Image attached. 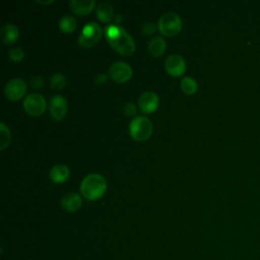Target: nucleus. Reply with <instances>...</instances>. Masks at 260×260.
<instances>
[{
    "label": "nucleus",
    "instance_id": "f257e3e1",
    "mask_svg": "<svg viewBox=\"0 0 260 260\" xmlns=\"http://www.w3.org/2000/svg\"><path fill=\"white\" fill-rule=\"evenodd\" d=\"M105 35L108 43L119 54L128 56L135 51V42L133 38L122 26L109 24L105 28Z\"/></svg>",
    "mask_w": 260,
    "mask_h": 260
},
{
    "label": "nucleus",
    "instance_id": "f03ea898",
    "mask_svg": "<svg viewBox=\"0 0 260 260\" xmlns=\"http://www.w3.org/2000/svg\"><path fill=\"white\" fill-rule=\"evenodd\" d=\"M107 190V181L100 174H89L80 183V192L87 200L101 198Z\"/></svg>",
    "mask_w": 260,
    "mask_h": 260
},
{
    "label": "nucleus",
    "instance_id": "7ed1b4c3",
    "mask_svg": "<svg viewBox=\"0 0 260 260\" xmlns=\"http://www.w3.org/2000/svg\"><path fill=\"white\" fill-rule=\"evenodd\" d=\"M152 133V124L150 120L144 116L133 118L129 124V134L137 141H143L149 138Z\"/></svg>",
    "mask_w": 260,
    "mask_h": 260
},
{
    "label": "nucleus",
    "instance_id": "20e7f679",
    "mask_svg": "<svg viewBox=\"0 0 260 260\" xmlns=\"http://www.w3.org/2000/svg\"><path fill=\"white\" fill-rule=\"evenodd\" d=\"M157 28L166 37H175L182 28V19L175 12H167L159 17Z\"/></svg>",
    "mask_w": 260,
    "mask_h": 260
},
{
    "label": "nucleus",
    "instance_id": "39448f33",
    "mask_svg": "<svg viewBox=\"0 0 260 260\" xmlns=\"http://www.w3.org/2000/svg\"><path fill=\"white\" fill-rule=\"evenodd\" d=\"M102 34V28L96 22H87L78 36V43L83 48H90L100 41Z\"/></svg>",
    "mask_w": 260,
    "mask_h": 260
},
{
    "label": "nucleus",
    "instance_id": "423d86ee",
    "mask_svg": "<svg viewBox=\"0 0 260 260\" xmlns=\"http://www.w3.org/2000/svg\"><path fill=\"white\" fill-rule=\"evenodd\" d=\"M47 103L45 98L37 92L29 93L23 101V108L30 116H40L46 111Z\"/></svg>",
    "mask_w": 260,
    "mask_h": 260
},
{
    "label": "nucleus",
    "instance_id": "0eeeda50",
    "mask_svg": "<svg viewBox=\"0 0 260 260\" xmlns=\"http://www.w3.org/2000/svg\"><path fill=\"white\" fill-rule=\"evenodd\" d=\"M109 74L111 78L116 82H126L132 76V68L128 63L124 61H118L111 65Z\"/></svg>",
    "mask_w": 260,
    "mask_h": 260
},
{
    "label": "nucleus",
    "instance_id": "6e6552de",
    "mask_svg": "<svg viewBox=\"0 0 260 260\" xmlns=\"http://www.w3.org/2000/svg\"><path fill=\"white\" fill-rule=\"evenodd\" d=\"M26 92V84L20 78L10 79L4 87V93L6 98L10 101H18Z\"/></svg>",
    "mask_w": 260,
    "mask_h": 260
},
{
    "label": "nucleus",
    "instance_id": "1a4fd4ad",
    "mask_svg": "<svg viewBox=\"0 0 260 260\" xmlns=\"http://www.w3.org/2000/svg\"><path fill=\"white\" fill-rule=\"evenodd\" d=\"M165 68L170 75L181 76L186 70L185 59L181 55H170L165 61Z\"/></svg>",
    "mask_w": 260,
    "mask_h": 260
},
{
    "label": "nucleus",
    "instance_id": "9d476101",
    "mask_svg": "<svg viewBox=\"0 0 260 260\" xmlns=\"http://www.w3.org/2000/svg\"><path fill=\"white\" fill-rule=\"evenodd\" d=\"M49 111L51 117L55 121L62 120L67 112V101L64 96L57 94L51 98L49 104Z\"/></svg>",
    "mask_w": 260,
    "mask_h": 260
},
{
    "label": "nucleus",
    "instance_id": "9b49d317",
    "mask_svg": "<svg viewBox=\"0 0 260 260\" xmlns=\"http://www.w3.org/2000/svg\"><path fill=\"white\" fill-rule=\"evenodd\" d=\"M159 100L156 93L153 91H145L138 99V107L141 112L150 114L157 109Z\"/></svg>",
    "mask_w": 260,
    "mask_h": 260
},
{
    "label": "nucleus",
    "instance_id": "f8f14e48",
    "mask_svg": "<svg viewBox=\"0 0 260 260\" xmlns=\"http://www.w3.org/2000/svg\"><path fill=\"white\" fill-rule=\"evenodd\" d=\"M82 204V200L79 194L75 192H70L65 194L61 199V207L67 212L77 211Z\"/></svg>",
    "mask_w": 260,
    "mask_h": 260
},
{
    "label": "nucleus",
    "instance_id": "ddd939ff",
    "mask_svg": "<svg viewBox=\"0 0 260 260\" xmlns=\"http://www.w3.org/2000/svg\"><path fill=\"white\" fill-rule=\"evenodd\" d=\"M0 37H1V41L4 44L11 45L17 41L19 37V30L15 24L6 23L1 27Z\"/></svg>",
    "mask_w": 260,
    "mask_h": 260
},
{
    "label": "nucleus",
    "instance_id": "4468645a",
    "mask_svg": "<svg viewBox=\"0 0 260 260\" xmlns=\"http://www.w3.org/2000/svg\"><path fill=\"white\" fill-rule=\"evenodd\" d=\"M94 0H70L69 6L71 10L78 15L88 14L94 7Z\"/></svg>",
    "mask_w": 260,
    "mask_h": 260
},
{
    "label": "nucleus",
    "instance_id": "2eb2a0df",
    "mask_svg": "<svg viewBox=\"0 0 260 260\" xmlns=\"http://www.w3.org/2000/svg\"><path fill=\"white\" fill-rule=\"evenodd\" d=\"M69 175H70L69 168L65 165H62V164L54 166L49 172L50 179L54 183H57V184L65 182L69 178Z\"/></svg>",
    "mask_w": 260,
    "mask_h": 260
},
{
    "label": "nucleus",
    "instance_id": "dca6fc26",
    "mask_svg": "<svg viewBox=\"0 0 260 260\" xmlns=\"http://www.w3.org/2000/svg\"><path fill=\"white\" fill-rule=\"evenodd\" d=\"M95 14L102 22H109L115 17L113 6L109 2H101L98 4V7L95 8Z\"/></svg>",
    "mask_w": 260,
    "mask_h": 260
},
{
    "label": "nucleus",
    "instance_id": "f3484780",
    "mask_svg": "<svg viewBox=\"0 0 260 260\" xmlns=\"http://www.w3.org/2000/svg\"><path fill=\"white\" fill-rule=\"evenodd\" d=\"M166 42L161 37H154L148 43V51L154 57H159L166 51Z\"/></svg>",
    "mask_w": 260,
    "mask_h": 260
},
{
    "label": "nucleus",
    "instance_id": "a211bd4d",
    "mask_svg": "<svg viewBox=\"0 0 260 260\" xmlns=\"http://www.w3.org/2000/svg\"><path fill=\"white\" fill-rule=\"evenodd\" d=\"M59 28L65 34L72 32L76 28V19L72 15H63L59 20Z\"/></svg>",
    "mask_w": 260,
    "mask_h": 260
},
{
    "label": "nucleus",
    "instance_id": "6ab92c4d",
    "mask_svg": "<svg viewBox=\"0 0 260 260\" xmlns=\"http://www.w3.org/2000/svg\"><path fill=\"white\" fill-rule=\"evenodd\" d=\"M180 87L186 94H193L197 90V82L192 77L185 76L181 79Z\"/></svg>",
    "mask_w": 260,
    "mask_h": 260
},
{
    "label": "nucleus",
    "instance_id": "aec40b11",
    "mask_svg": "<svg viewBox=\"0 0 260 260\" xmlns=\"http://www.w3.org/2000/svg\"><path fill=\"white\" fill-rule=\"evenodd\" d=\"M65 84H66V77H65V75L63 73L57 72V73H54L51 76L50 86H51L52 89H54V90H61V89H63Z\"/></svg>",
    "mask_w": 260,
    "mask_h": 260
},
{
    "label": "nucleus",
    "instance_id": "412c9836",
    "mask_svg": "<svg viewBox=\"0 0 260 260\" xmlns=\"http://www.w3.org/2000/svg\"><path fill=\"white\" fill-rule=\"evenodd\" d=\"M0 134H1V139H0V149L3 150L4 148L7 147L10 141V131L8 127L2 122L0 124Z\"/></svg>",
    "mask_w": 260,
    "mask_h": 260
},
{
    "label": "nucleus",
    "instance_id": "4be33fe9",
    "mask_svg": "<svg viewBox=\"0 0 260 260\" xmlns=\"http://www.w3.org/2000/svg\"><path fill=\"white\" fill-rule=\"evenodd\" d=\"M8 56H9V58H10L13 62H19V61H21V60L23 59V57H24V52H23V50H22L21 48H19V47H14V48H12V49L9 50Z\"/></svg>",
    "mask_w": 260,
    "mask_h": 260
},
{
    "label": "nucleus",
    "instance_id": "5701e85b",
    "mask_svg": "<svg viewBox=\"0 0 260 260\" xmlns=\"http://www.w3.org/2000/svg\"><path fill=\"white\" fill-rule=\"evenodd\" d=\"M45 81H44V78L42 76H39V75H36L34 76L31 79H30V86L35 89H38V88H41L43 87Z\"/></svg>",
    "mask_w": 260,
    "mask_h": 260
},
{
    "label": "nucleus",
    "instance_id": "b1692460",
    "mask_svg": "<svg viewBox=\"0 0 260 260\" xmlns=\"http://www.w3.org/2000/svg\"><path fill=\"white\" fill-rule=\"evenodd\" d=\"M136 106L133 104V103H127L124 108H123V112L126 116L128 117H131V116H134L136 114Z\"/></svg>",
    "mask_w": 260,
    "mask_h": 260
},
{
    "label": "nucleus",
    "instance_id": "393cba45",
    "mask_svg": "<svg viewBox=\"0 0 260 260\" xmlns=\"http://www.w3.org/2000/svg\"><path fill=\"white\" fill-rule=\"evenodd\" d=\"M154 31H155V25H154V23H152V22H146V23L143 24V26H142V32H143V35L149 36V35H152Z\"/></svg>",
    "mask_w": 260,
    "mask_h": 260
},
{
    "label": "nucleus",
    "instance_id": "a878e982",
    "mask_svg": "<svg viewBox=\"0 0 260 260\" xmlns=\"http://www.w3.org/2000/svg\"><path fill=\"white\" fill-rule=\"evenodd\" d=\"M107 79H108V76L106 74H104V73H100V74H98L95 76V82L98 84H103V83L107 82Z\"/></svg>",
    "mask_w": 260,
    "mask_h": 260
},
{
    "label": "nucleus",
    "instance_id": "bb28decb",
    "mask_svg": "<svg viewBox=\"0 0 260 260\" xmlns=\"http://www.w3.org/2000/svg\"><path fill=\"white\" fill-rule=\"evenodd\" d=\"M114 20H115V23H116L117 25H119V23L122 21V16H121V15H116V16L114 17Z\"/></svg>",
    "mask_w": 260,
    "mask_h": 260
},
{
    "label": "nucleus",
    "instance_id": "cd10ccee",
    "mask_svg": "<svg viewBox=\"0 0 260 260\" xmlns=\"http://www.w3.org/2000/svg\"><path fill=\"white\" fill-rule=\"evenodd\" d=\"M37 2L38 3H40V4H51V3H53L54 2V0H47V1H40V0H37Z\"/></svg>",
    "mask_w": 260,
    "mask_h": 260
}]
</instances>
